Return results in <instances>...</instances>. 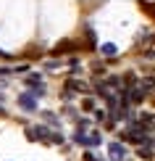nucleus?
I'll return each instance as SVG.
<instances>
[{
  "mask_svg": "<svg viewBox=\"0 0 155 161\" xmlns=\"http://www.w3.org/2000/svg\"><path fill=\"white\" fill-rule=\"evenodd\" d=\"M71 50H76V42L74 40H63V42H58L53 48V56H63V53H71Z\"/></svg>",
  "mask_w": 155,
  "mask_h": 161,
  "instance_id": "5",
  "label": "nucleus"
},
{
  "mask_svg": "<svg viewBox=\"0 0 155 161\" xmlns=\"http://www.w3.org/2000/svg\"><path fill=\"white\" fill-rule=\"evenodd\" d=\"M139 5H142V11H147L150 16H155V3H145V0H142Z\"/></svg>",
  "mask_w": 155,
  "mask_h": 161,
  "instance_id": "12",
  "label": "nucleus"
},
{
  "mask_svg": "<svg viewBox=\"0 0 155 161\" xmlns=\"http://www.w3.org/2000/svg\"><path fill=\"white\" fill-rule=\"evenodd\" d=\"M18 106H21L24 111H37V95H32V92L18 95Z\"/></svg>",
  "mask_w": 155,
  "mask_h": 161,
  "instance_id": "3",
  "label": "nucleus"
},
{
  "mask_svg": "<svg viewBox=\"0 0 155 161\" xmlns=\"http://www.w3.org/2000/svg\"><path fill=\"white\" fill-rule=\"evenodd\" d=\"M124 85H126V87H134V85H139V77L129 71V74H124Z\"/></svg>",
  "mask_w": 155,
  "mask_h": 161,
  "instance_id": "8",
  "label": "nucleus"
},
{
  "mask_svg": "<svg viewBox=\"0 0 155 161\" xmlns=\"http://www.w3.org/2000/svg\"><path fill=\"white\" fill-rule=\"evenodd\" d=\"M103 53H105L108 58H116V56H113V53H116V45H111V42H108V45H103Z\"/></svg>",
  "mask_w": 155,
  "mask_h": 161,
  "instance_id": "11",
  "label": "nucleus"
},
{
  "mask_svg": "<svg viewBox=\"0 0 155 161\" xmlns=\"http://www.w3.org/2000/svg\"><path fill=\"white\" fill-rule=\"evenodd\" d=\"M26 137L32 143H50V130L48 127H26Z\"/></svg>",
  "mask_w": 155,
  "mask_h": 161,
  "instance_id": "1",
  "label": "nucleus"
},
{
  "mask_svg": "<svg viewBox=\"0 0 155 161\" xmlns=\"http://www.w3.org/2000/svg\"><path fill=\"white\" fill-rule=\"evenodd\" d=\"M66 90H76V92H87V85L82 79H66Z\"/></svg>",
  "mask_w": 155,
  "mask_h": 161,
  "instance_id": "6",
  "label": "nucleus"
},
{
  "mask_svg": "<svg viewBox=\"0 0 155 161\" xmlns=\"http://www.w3.org/2000/svg\"><path fill=\"white\" fill-rule=\"evenodd\" d=\"M42 116L48 119V124H53V127H60V122H58V116H55V114H50V111H45Z\"/></svg>",
  "mask_w": 155,
  "mask_h": 161,
  "instance_id": "9",
  "label": "nucleus"
},
{
  "mask_svg": "<svg viewBox=\"0 0 155 161\" xmlns=\"http://www.w3.org/2000/svg\"><path fill=\"white\" fill-rule=\"evenodd\" d=\"M95 119H97V122H103V119H108V114L103 108H95Z\"/></svg>",
  "mask_w": 155,
  "mask_h": 161,
  "instance_id": "14",
  "label": "nucleus"
},
{
  "mask_svg": "<svg viewBox=\"0 0 155 161\" xmlns=\"http://www.w3.org/2000/svg\"><path fill=\"white\" fill-rule=\"evenodd\" d=\"M50 143L60 145V143H63V135H60V132H50Z\"/></svg>",
  "mask_w": 155,
  "mask_h": 161,
  "instance_id": "13",
  "label": "nucleus"
},
{
  "mask_svg": "<svg viewBox=\"0 0 155 161\" xmlns=\"http://www.w3.org/2000/svg\"><path fill=\"white\" fill-rule=\"evenodd\" d=\"M0 116H5V108H3V106H0Z\"/></svg>",
  "mask_w": 155,
  "mask_h": 161,
  "instance_id": "16",
  "label": "nucleus"
},
{
  "mask_svg": "<svg viewBox=\"0 0 155 161\" xmlns=\"http://www.w3.org/2000/svg\"><path fill=\"white\" fill-rule=\"evenodd\" d=\"M139 87H142L145 92H152V90H155V77H150V74H147L142 82H139Z\"/></svg>",
  "mask_w": 155,
  "mask_h": 161,
  "instance_id": "7",
  "label": "nucleus"
},
{
  "mask_svg": "<svg viewBox=\"0 0 155 161\" xmlns=\"http://www.w3.org/2000/svg\"><path fill=\"white\" fill-rule=\"evenodd\" d=\"M108 153H111L113 161H124L126 158V148L121 143H111V145H108Z\"/></svg>",
  "mask_w": 155,
  "mask_h": 161,
  "instance_id": "4",
  "label": "nucleus"
},
{
  "mask_svg": "<svg viewBox=\"0 0 155 161\" xmlns=\"http://www.w3.org/2000/svg\"><path fill=\"white\" fill-rule=\"evenodd\" d=\"M74 143H79V145H100L103 143V140H100V132H90V135H87V132H74Z\"/></svg>",
  "mask_w": 155,
  "mask_h": 161,
  "instance_id": "2",
  "label": "nucleus"
},
{
  "mask_svg": "<svg viewBox=\"0 0 155 161\" xmlns=\"http://www.w3.org/2000/svg\"><path fill=\"white\" fill-rule=\"evenodd\" d=\"M145 58H147V61H152V58H155V50H152V48L145 50Z\"/></svg>",
  "mask_w": 155,
  "mask_h": 161,
  "instance_id": "15",
  "label": "nucleus"
},
{
  "mask_svg": "<svg viewBox=\"0 0 155 161\" xmlns=\"http://www.w3.org/2000/svg\"><path fill=\"white\" fill-rule=\"evenodd\" d=\"M82 108H84V111H95V100H92V98H84V100H82Z\"/></svg>",
  "mask_w": 155,
  "mask_h": 161,
  "instance_id": "10",
  "label": "nucleus"
}]
</instances>
